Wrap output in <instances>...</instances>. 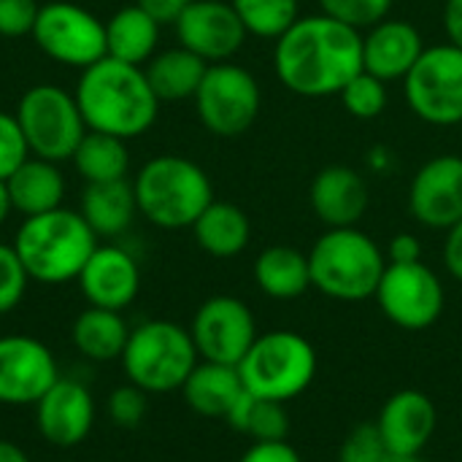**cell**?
Segmentation results:
<instances>
[{
    "label": "cell",
    "instance_id": "25",
    "mask_svg": "<svg viewBox=\"0 0 462 462\" xmlns=\"http://www.w3.org/2000/svg\"><path fill=\"white\" fill-rule=\"evenodd\" d=\"M79 214L84 217V222L92 227V233L97 238L100 236H106V238L122 236L138 214L135 189L127 179L87 184L81 192Z\"/></svg>",
    "mask_w": 462,
    "mask_h": 462
},
{
    "label": "cell",
    "instance_id": "16",
    "mask_svg": "<svg viewBox=\"0 0 462 462\" xmlns=\"http://www.w3.org/2000/svg\"><path fill=\"white\" fill-rule=\"evenodd\" d=\"M409 211L430 230H449L462 219V154L428 160L409 184Z\"/></svg>",
    "mask_w": 462,
    "mask_h": 462
},
{
    "label": "cell",
    "instance_id": "41",
    "mask_svg": "<svg viewBox=\"0 0 462 462\" xmlns=\"http://www.w3.org/2000/svg\"><path fill=\"white\" fill-rule=\"evenodd\" d=\"M384 254H387V263H395V265L420 263L422 260V244L414 233H398V236H393Z\"/></svg>",
    "mask_w": 462,
    "mask_h": 462
},
{
    "label": "cell",
    "instance_id": "37",
    "mask_svg": "<svg viewBox=\"0 0 462 462\" xmlns=\"http://www.w3.org/2000/svg\"><path fill=\"white\" fill-rule=\"evenodd\" d=\"M387 455L390 452L382 441L376 422H360L341 441L338 462H384Z\"/></svg>",
    "mask_w": 462,
    "mask_h": 462
},
{
    "label": "cell",
    "instance_id": "24",
    "mask_svg": "<svg viewBox=\"0 0 462 462\" xmlns=\"http://www.w3.org/2000/svg\"><path fill=\"white\" fill-rule=\"evenodd\" d=\"M160 22L138 3L119 8L106 22V54L130 65H146L157 54Z\"/></svg>",
    "mask_w": 462,
    "mask_h": 462
},
{
    "label": "cell",
    "instance_id": "26",
    "mask_svg": "<svg viewBox=\"0 0 462 462\" xmlns=\"http://www.w3.org/2000/svg\"><path fill=\"white\" fill-rule=\"evenodd\" d=\"M192 236L198 246L217 257V260H230L238 257L252 238V222L244 208L227 200H211L208 208L195 219Z\"/></svg>",
    "mask_w": 462,
    "mask_h": 462
},
{
    "label": "cell",
    "instance_id": "28",
    "mask_svg": "<svg viewBox=\"0 0 462 462\" xmlns=\"http://www.w3.org/2000/svg\"><path fill=\"white\" fill-rule=\"evenodd\" d=\"M70 338L79 355H84L87 360L111 363V360H122V352L130 338V328L122 311L89 306L73 319Z\"/></svg>",
    "mask_w": 462,
    "mask_h": 462
},
{
    "label": "cell",
    "instance_id": "44",
    "mask_svg": "<svg viewBox=\"0 0 462 462\" xmlns=\"http://www.w3.org/2000/svg\"><path fill=\"white\" fill-rule=\"evenodd\" d=\"M444 30L452 46L462 49V0L444 3Z\"/></svg>",
    "mask_w": 462,
    "mask_h": 462
},
{
    "label": "cell",
    "instance_id": "5",
    "mask_svg": "<svg viewBox=\"0 0 462 462\" xmlns=\"http://www.w3.org/2000/svg\"><path fill=\"white\" fill-rule=\"evenodd\" d=\"M138 214L162 230L192 227L214 200L208 173L179 154H160L141 165L133 181Z\"/></svg>",
    "mask_w": 462,
    "mask_h": 462
},
{
    "label": "cell",
    "instance_id": "47",
    "mask_svg": "<svg viewBox=\"0 0 462 462\" xmlns=\"http://www.w3.org/2000/svg\"><path fill=\"white\" fill-rule=\"evenodd\" d=\"M384 462H422V455H387Z\"/></svg>",
    "mask_w": 462,
    "mask_h": 462
},
{
    "label": "cell",
    "instance_id": "19",
    "mask_svg": "<svg viewBox=\"0 0 462 462\" xmlns=\"http://www.w3.org/2000/svg\"><path fill=\"white\" fill-rule=\"evenodd\" d=\"M376 428L390 455H422L439 428V409L420 390H398L384 401Z\"/></svg>",
    "mask_w": 462,
    "mask_h": 462
},
{
    "label": "cell",
    "instance_id": "15",
    "mask_svg": "<svg viewBox=\"0 0 462 462\" xmlns=\"http://www.w3.org/2000/svg\"><path fill=\"white\" fill-rule=\"evenodd\" d=\"M173 27L179 46L189 49L208 65L227 62L241 51L249 35L236 8L225 0H192L173 22Z\"/></svg>",
    "mask_w": 462,
    "mask_h": 462
},
{
    "label": "cell",
    "instance_id": "45",
    "mask_svg": "<svg viewBox=\"0 0 462 462\" xmlns=\"http://www.w3.org/2000/svg\"><path fill=\"white\" fill-rule=\"evenodd\" d=\"M0 462H30V457L11 441H0Z\"/></svg>",
    "mask_w": 462,
    "mask_h": 462
},
{
    "label": "cell",
    "instance_id": "36",
    "mask_svg": "<svg viewBox=\"0 0 462 462\" xmlns=\"http://www.w3.org/2000/svg\"><path fill=\"white\" fill-rule=\"evenodd\" d=\"M27 284H30V276L14 244H0V317L14 311L22 303Z\"/></svg>",
    "mask_w": 462,
    "mask_h": 462
},
{
    "label": "cell",
    "instance_id": "3",
    "mask_svg": "<svg viewBox=\"0 0 462 462\" xmlns=\"http://www.w3.org/2000/svg\"><path fill=\"white\" fill-rule=\"evenodd\" d=\"M95 246L97 236L84 217L62 206L38 217H24L14 238V249L30 282L41 284L76 282Z\"/></svg>",
    "mask_w": 462,
    "mask_h": 462
},
{
    "label": "cell",
    "instance_id": "22",
    "mask_svg": "<svg viewBox=\"0 0 462 462\" xmlns=\"http://www.w3.org/2000/svg\"><path fill=\"white\" fill-rule=\"evenodd\" d=\"M181 395L195 414L208 420H227V414L244 395V382L236 365L203 360L187 376Z\"/></svg>",
    "mask_w": 462,
    "mask_h": 462
},
{
    "label": "cell",
    "instance_id": "21",
    "mask_svg": "<svg viewBox=\"0 0 462 462\" xmlns=\"http://www.w3.org/2000/svg\"><path fill=\"white\" fill-rule=\"evenodd\" d=\"M422 32L406 19H384L363 35V70L382 81L406 79L422 57Z\"/></svg>",
    "mask_w": 462,
    "mask_h": 462
},
{
    "label": "cell",
    "instance_id": "14",
    "mask_svg": "<svg viewBox=\"0 0 462 462\" xmlns=\"http://www.w3.org/2000/svg\"><path fill=\"white\" fill-rule=\"evenodd\" d=\"M60 379L57 360L32 336H0V403L35 406Z\"/></svg>",
    "mask_w": 462,
    "mask_h": 462
},
{
    "label": "cell",
    "instance_id": "31",
    "mask_svg": "<svg viewBox=\"0 0 462 462\" xmlns=\"http://www.w3.org/2000/svg\"><path fill=\"white\" fill-rule=\"evenodd\" d=\"M225 422L236 433L249 436L252 444L254 441H287V436H290L287 403L257 398V395H252L246 390H244V395L238 398V403L233 406V411L227 414Z\"/></svg>",
    "mask_w": 462,
    "mask_h": 462
},
{
    "label": "cell",
    "instance_id": "29",
    "mask_svg": "<svg viewBox=\"0 0 462 462\" xmlns=\"http://www.w3.org/2000/svg\"><path fill=\"white\" fill-rule=\"evenodd\" d=\"M143 70H146L149 87L154 89L157 100L165 103V100L195 97V92H198L206 70H208V62L184 46H173V49L154 54L143 65Z\"/></svg>",
    "mask_w": 462,
    "mask_h": 462
},
{
    "label": "cell",
    "instance_id": "6",
    "mask_svg": "<svg viewBox=\"0 0 462 462\" xmlns=\"http://www.w3.org/2000/svg\"><path fill=\"white\" fill-rule=\"evenodd\" d=\"M198 363L200 355L189 330L168 319H149L133 328L122 352L125 376L149 395L181 390Z\"/></svg>",
    "mask_w": 462,
    "mask_h": 462
},
{
    "label": "cell",
    "instance_id": "27",
    "mask_svg": "<svg viewBox=\"0 0 462 462\" xmlns=\"http://www.w3.org/2000/svg\"><path fill=\"white\" fill-rule=\"evenodd\" d=\"M254 282L273 300H295L311 287L309 254L284 244L268 246L254 260Z\"/></svg>",
    "mask_w": 462,
    "mask_h": 462
},
{
    "label": "cell",
    "instance_id": "30",
    "mask_svg": "<svg viewBox=\"0 0 462 462\" xmlns=\"http://www.w3.org/2000/svg\"><path fill=\"white\" fill-rule=\"evenodd\" d=\"M70 162L76 165L79 176L87 184L127 179V168H130L127 141H122L116 135L97 133V130H87L84 138L79 141Z\"/></svg>",
    "mask_w": 462,
    "mask_h": 462
},
{
    "label": "cell",
    "instance_id": "17",
    "mask_svg": "<svg viewBox=\"0 0 462 462\" xmlns=\"http://www.w3.org/2000/svg\"><path fill=\"white\" fill-rule=\"evenodd\" d=\"M35 425L43 441L57 449L79 447L95 425L92 393L76 379H57L35 403Z\"/></svg>",
    "mask_w": 462,
    "mask_h": 462
},
{
    "label": "cell",
    "instance_id": "43",
    "mask_svg": "<svg viewBox=\"0 0 462 462\" xmlns=\"http://www.w3.org/2000/svg\"><path fill=\"white\" fill-rule=\"evenodd\" d=\"M135 3L143 11H149L160 24H173L192 0H135Z\"/></svg>",
    "mask_w": 462,
    "mask_h": 462
},
{
    "label": "cell",
    "instance_id": "20",
    "mask_svg": "<svg viewBox=\"0 0 462 462\" xmlns=\"http://www.w3.org/2000/svg\"><path fill=\"white\" fill-rule=\"evenodd\" d=\"M309 203L328 227H357L368 211V184L349 165H325L309 187Z\"/></svg>",
    "mask_w": 462,
    "mask_h": 462
},
{
    "label": "cell",
    "instance_id": "9",
    "mask_svg": "<svg viewBox=\"0 0 462 462\" xmlns=\"http://www.w3.org/2000/svg\"><path fill=\"white\" fill-rule=\"evenodd\" d=\"M192 100L203 127L219 138L244 135L263 106L257 79L230 60L208 65Z\"/></svg>",
    "mask_w": 462,
    "mask_h": 462
},
{
    "label": "cell",
    "instance_id": "18",
    "mask_svg": "<svg viewBox=\"0 0 462 462\" xmlns=\"http://www.w3.org/2000/svg\"><path fill=\"white\" fill-rule=\"evenodd\" d=\"M76 282L89 306L125 311L138 298L141 268L135 257L122 246H95Z\"/></svg>",
    "mask_w": 462,
    "mask_h": 462
},
{
    "label": "cell",
    "instance_id": "13",
    "mask_svg": "<svg viewBox=\"0 0 462 462\" xmlns=\"http://www.w3.org/2000/svg\"><path fill=\"white\" fill-rule=\"evenodd\" d=\"M189 336L200 360L236 365L257 341V322L252 309L233 295H214L200 303L192 317Z\"/></svg>",
    "mask_w": 462,
    "mask_h": 462
},
{
    "label": "cell",
    "instance_id": "35",
    "mask_svg": "<svg viewBox=\"0 0 462 462\" xmlns=\"http://www.w3.org/2000/svg\"><path fill=\"white\" fill-rule=\"evenodd\" d=\"M149 414V393L135 387L133 382L116 387L108 395V417L122 430H135Z\"/></svg>",
    "mask_w": 462,
    "mask_h": 462
},
{
    "label": "cell",
    "instance_id": "1",
    "mask_svg": "<svg viewBox=\"0 0 462 462\" xmlns=\"http://www.w3.org/2000/svg\"><path fill=\"white\" fill-rule=\"evenodd\" d=\"M273 68L279 81L300 97H330L363 70L360 30L328 16H298L276 38Z\"/></svg>",
    "mask_w": 462,
    "mask_h": 462
},
{
    "label": "cell",
    "instance_id": "11",
    "mask_svg": "<svg viewBox=\"0 0 462 462\" xmlns=\"http://www.w3.org/2000/svg\"><path fill=\"white\" fill-rule=\"evenodd\" d=\"M30 35L49 60L70 68L84 70L106 57V22L70 0L41 5Z\"/></svg>",
    "mask_w": 462,
    "mask_h": 462
},
{
    "label": "cell",
    "instance_id": "40",
    "mask_svg": "<svg viewBox=\"0 0 462 462\" xmlns=\"http://www.w3.org/2000/svg\"><path fill=\"white\" fill-rule=\"evenodd\" d=\"M238 462H303L290 441H254Z\"/></svg>",
    "mask_w": 462,
    "mask_h": 462
},
{
    "label": "cell",
    "instance_id": "42",
    "mask_svg": "<svg viewBox=\"0 0 462 462\" xmlns=\"http://www.w3.org/2000/svg\"><path fill=\"white\" fill-rule=\"evenodd\" d=\"M444 265L449 271L452 279H457L462 284V219L457 225H452L447 230V241H444Z\"/></svg>",
    "mask_w": 462,
    "mask_h": 462
},
{
    "label": "cell",
    "instance_id": "23",
    "mask_svg": "<svg viewBox=\"0 0 462 462\" xmlns=\"http://www.w3.org/2000/svg\"><path fill=\"white\" fill-rule=\"evenodd\" d=\"M5 184L14 211H19L22 217H38L54 211L62 206L65 198V179L57 162L32 154L5 179Z\"/></svg>",
    "mask_w": 462,
    "mask_h": 462
},
{
    "label": "cell",
    "instance_id": "8",
    "mask_svg": "<svg viewBox=\"0 0 462 462\" xmlns=\"http://www.w3.org/2000/svg\"><path fill=\"white\" fill-rule=\"evenodd\" d=\"M14 116L24 133L30 154L49 162L70 160L87 133L76 95L65 92L57 84L30 87L19 97Z\"/></svg>",
    "mask_w": 462,
    "mask_h": 462
},
{
    "label": "cell",
    "instance_id": "7",
    "mask_svg": "<svg viewBox=\"0 0 462 462\" xmlns=\"http://www.w3.org/2000/svg\"><path fill=\"white\" fill-rule=\"evenodd\" d=\"M244 390L268 401H292L303 395L317 376V349L295 330L260 333L238 363Z\"/></svg>",
    "mask_w": 462,
    "mask_h": 462
},
{
    "label": "cell",
    "instance_id": "39",
    "mask_svg": "<svg viewBox=\"0 0 462 462\" xmlns=\"http://www.w3.org/2000/svg\"><path fill=\"white\" fill-rule=\"evenodd\" d=\"M41 5L35 0H0V35L22 38L35 27Z\"/></svg>",
    "mask_w": 462,
    "mask_h": 462
},
{
    "label": "cell",
    "instance_id": "10",
    "mask_svg": "<svg viewBox=\"0 0 462 462\" xmlns=\"http://www.w3.org/2000/svg\"><path fill=\"white\" fill-rule=\"evenodd\" d=\"M406 103L428 125H462V49L447 43L425 46L403 79Z\"/></svg>",
    "mask_w": 462,
    "mask_h": 462
},
{
    "label": "cell",
    "instance_id": "4",
    "mask_svg": "<svg viewBox=\"0 0 462 462\" xmlns=\"http://www.w3.org/2000/svg\"><path fill=\"white\" fill-rule=\"evenodd\" d=\"M311 287L338 303H363L376 295L387 271L382 246L357 227H328L309 252Z\"/></svg>",
    "mask_w": 462,
    "mask_h": 462
},
{
    "label": "cell",
    "instance_id": "2",
    "mask_svg": "<svg viewBox=\"0 0 462 462\" xmlns=\"http://www.w3.org/2000/svg\"><path fill=\"white\" fill-rule=\"evenodd\" d=\"M73 95L87 130L122 141L143 135L160 114V100L149 87L146 70L108 54L81 70Z\"/></svg>",
    "mask_w": 462,
    "mask_h": 462
},
{
    "label": "cell",
    "instance_id": "12",
    "mask_svg": "<svg viewBox=\"0 0 462 462\" xmlns=\"http://www.w3.org/2000/svg\"><path fill=\"white\" fill-rule=\"evenodd\" d=\"M374 298L382 314L401 330L433 328L447 306V292L439 273L422 260L403 265L387 263V271Z\"/></svg>",
    "mask_w": 462,
    "mask_h": 462
},
{
    "label": "cell",
    "instance_id": "32",
    "mask_svg": "<svg viewBox=\"0 0 462 462\" xmlns=\"http://www.w3.org/2000/svg\"><path fill=\"white\" fill-rule=\"evenodd\" d=\"M249 35L279 38L298 19V0H230Z\"/></svg>",
    "mask_w": 462,
    "mask_h": 462
},
{
    "label": "cell",
    "instance_id": "34",
    "mask_svg": "<svg viewBox=\"0 0 462 462\" xmlns=\"http://www.w3.org/2000/svg\"><path fill=\"white\" fill-rule=\"evenodd\" d=\"M319 5H322V14L355 30H371L374 24L390 16L393 0H319Z\"/></svg>",
    "mask_w": 462,
    "mask_h": 462
},
{
    "label": "cell",
    "instance_id": "33",
    "mask_svg": "<svg viewBox=\"0 0 462 462\" xmlns=\"http://www.w3.org/2000/svg\"><path fill=\"white\" fill-rule=\"evenodd\" d=\"M341 103L349 116L355 119H376L387 108V81L371 76L368 70H360L344 89H341Z\"/></svg>",
    "mask_w": 462,
    "mask_h": 462
},
{
    "label": "cell",
    "instance_id": "46",
    "mask_svg": "<svg viewBox=\"0 0 462 462\" xmlns=\"http://www.w3.org/2000/svg\"><path fill=\"white\" fill-rule=\"evenodd\" d=\"M14 211V206H11V195H8V184L0 179V225L8 219V214Z\"/></svg>",
    "mask_w": 462,
    "mask_h": 462
},
{
    "label": "cell",
    "instance_id": "38",
    "mask_svg": "<svg viewBox=\"0 0 462 462\" xmlns=\"http://www.w3.org/2000/svg\"><path fill=\"white\" fill-rule=\"evenodd\" d=\"M30 157L24 133L14 114L0 111V179L5 181Z\"/></svg>",
    "mask_w": 462,
    "mask_h": 462
}]
</instances>
